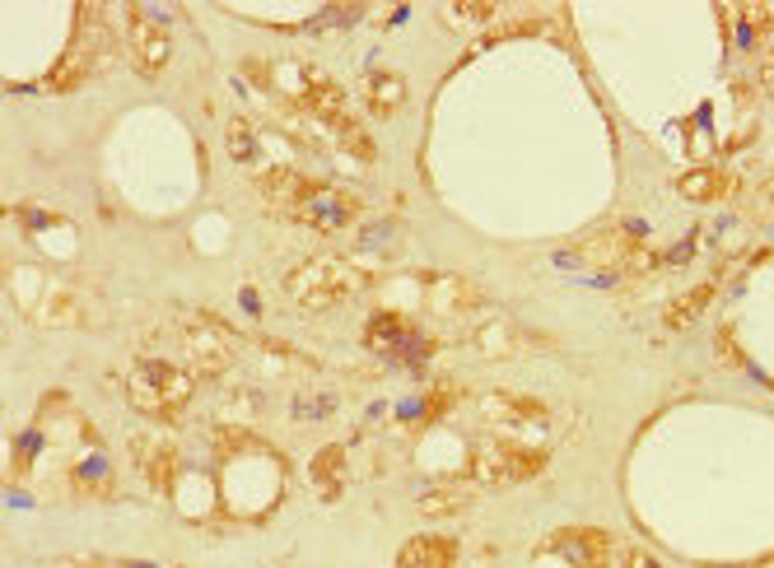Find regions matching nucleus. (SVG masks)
<instances>
[{
    "label": "nucleus",
    "mask_w": 774,
    "mask_h": 568,
    "mask_svg": "<svg viewBox=\"0 0 774 568\" xmlns=\"http://www.w3.org/2000/svg\"><path fill=\"white\" fill-rule=\"evenodd\" d=\"M318 187L312 178H304V172H295V168H261L257 172V191H261V201H271L276 210H285V215H295L299 210V201L304 196Z\"/></svg>",
    "instance_id": "nucleus-10"
},
{
    "label": "nucleus",
    "mask_w": 774,
    "mask_h": 568,
    "mask_svg": "<svg viewBox=\"0 0 774 568\" xmlns=\"http://www.w3.org/2000/svg\"><path fill=\"white\" fill-rule=\"evenodd\" d=\"M710 299H714V280L695 285V289H686V293H682V299H676V303H667V308H663V322H667L672 331H686V327L695 322V317L710 308Z\"/></svg>",
    "instance_id": "nucleus-14"
},
{
    "label": "nucleus",
    "mask_w": 774,
    "mask_h": 568,
    "mask_svg": "<svg viewBox=\"0 0 774 568\" xmlns=\"http://www.w3.org/2000/svg\"><path fill=\"white\" fill-rule=\"evenodd\" d=\"M331 136L341 140V145H346V150H350L355 159H365V163L374 159V140H369L365 131H359V121H355V117H350V121H341V127H331Z\"/></svg>",
    "instance_id": "nucleus-22"
},
{
    "label": "nucleus",
    "mask_w": 774,
    "mask_h": 568,
    "mask_svg": "<svg viewBox=\"0 0 774 568\" xmlns=\"http://www.w3.org/2000/svg\"><path fill=\"white\" fill-rule=\"evenodd\" d=\"M495 14V6H448V19H490Z\"/></svg>",
    "instance_id": "nucleus-23"
},
{
    "label": "nucleus",
    "mask_w": 774,
    "mask_h": 568,
    "mask_svg": "<svg viewBox=\"0 0 774 568\" xmlns=\"http://www.w3.org/2000/svg\"><path fill=\"white\" fill-rule=\"evenodd\" d=\"M480 419L495 429V438H509V442H532L527 429L546 425V406L532 401V397H509V391H495V397L480 401Z\"/></svg>",
    "instance_id": "nucleus-7"
},
{
    "label": "nucleus",
    "mask_w": 774,
    "mask_h": 568,
    "mask_svg": "<svg viewBox=\"0 0 774 568\" xmlns=\"http://www.w3.org/2000/svg\"><path fill=\"white\" fill-rule=\"evenodd\" d=\"M676 187H682L686 201H718V196H728L733 178H728V172H718V168H695Z\"/></svg>",
    "instance_id": "nucleus-15"
},
{
    "label": "nucleus",
    "mask_w": 774,
    "mask_h": 568,
    "mask_svg": "<svg viewBox=\"0 0 774 568\" xmlns=\"http://www.w3.org/2000/svg\"><path fill=\"white\" fill-rule=\"evenodd\" d=\"M550 452L542 442H509V438H480L472 448V480L476 485H523L546 471Z\"/></svg>",
    "instance_id": "nucleus-4"
},
{
    "label": "nucleus",
    "mask_w": 774,
    "mask_h": 568,
    "mask_svg": "<svg viewBox=\"0 0 774 568\" xmlns=\"http://www.w3.org/2000/svg\"><path fill=\"white\" fill-rule=\"evenodd\" d=\"M365 103L374 117H393L401 103H406V80L393 76V70H374L365 80Z\"/></svg>",
    "instance_id": "nucleus-13"
},
{
    "label": "nucleus",
    "mask_w": 774,
    "mask_h": 568,
    "mask_svg": "<svg viewBox=\"0 0 774 568\" xmlns=\"http://www.w3.org/2000/svg\"><path fill=\"white\" fill-rule=\"evenodd\" d=\"M182 355H187V368L191 373H225L238 355V340L229 327L220 322H187L182 327Z\"/></svg>",
    "instance_id": "nucleus-6"
},
{
    "label": "nucleus",
    "mask_w": 774,
    "mask_h": 568,
    "mask_svg": "<svg viewBox=\"0 0 774 568\" xmlns=\"http://www.w3.org/2000/svg\"><path fill=\"white\" fill-rule=\"evenodd\" d=\"M728 14L737 19V42H742V47H752L756 38H765L770 23H774V10H770V6H737V10H728Z\"/></svg>",
    "instance_id": "nucleus-18"
},
{
    "label": "nucleus",
    "mask_w": 774,
    "mask_h": 568,
    "mask_svg": "<svg viewBox=\"0 0 774 568\" xmlns=\"http://www.w3.org/2000/svg\"><path fill=\"white\" fill-rule=\"evenodd\" d=\"M112 52V29H108V14L99 6H80L76 10V38H70L66 57L52 66V76H47V89L52 93H66L85 84L93 70H99V61H108Z\"/></svg>",
    "instance_id": "nucleus-2"
},
{
    "label": "nucleus",
    "mask_w": 774,
    "mask_h": 568,
    "mask_svg": "<svg viewBox=\"0 0 774 568\" xmlns=\"http://www.w3.org/2000/svg\"><path fill=\"white\" fill-rule=\"evenodd\" d=\"M467 499H472V489H467V485H444V489L425 494V499H420V512H429V517H448V512H463Z\"/></svg>",
    "instance_id": "nucleus-20"
},
{
    "label": "nucleus",
    "mask_w": 774,
    "mask_h": 568,
    "mask_svg": "<svg viewBox=\"0 0 774 568\" xmlns=\"http://www.w3.org/2000/svg\"><path fill=\"white\" fill-rule=\"evenodd\" d=\"M355 289H359V270L341 257H308L304 266H295L285 276V293L304 312H322V308L346 303Z\"/></svg>",
    "instance_id": "nucleus-3"
},
{
    "label": "nucleus",
    "mask_w": 774,
    "mask_h": 568,
    "mask_svg": "<svg viewBox=\"0 0 774 568\" xmlns=\"http://www.w3.org/2000/svg\"><path fill=\"white\" fill-rule=\"evenodd\" d=\"M476 303H480V293L457 276H444L429 285V312H439V317H467Z\"/></svg>",
    "instance_id": "nucleus-12"
},
{
    "label": "nucleus",
    "mask_w": 774,
    "mask_h": 568,
    "mask_svg": "<svg viewBox=\"0 0 774 568\" xmlns=\"http://www.w3.org/2000/svg\"><path fill=\"white\" fill-rule=\"evenodd\" d=\"M70 485H76V494H112V466L103 457H85L70 471Z\"/></svg>",
    "instance_id": "nucleus-17"
},
{
    "label": "nucleus",
    "mask_w": 774,
    "mask_h": 568,
    "mask_svg": "<svg viewBox=\"0 0 774 568\" xmlns=\"http://www.w3.org/2000/svg\"><path fill=\"white\" fill-rule=\"evenodd\" d=\"M131 457L145 471V480L155 485V494H168L173 489V471H178V448L159 434H136L131 438Z\"/></svg>",
    "instance_id": "nucleus-9"
},
{
    "label": "nucleus",
    "mask_w": 774,
    "mask_h": 568,
    "mask_svg": "<svg viewBox=\"0 0 774 568\" xmlns=\"http://www.w3.org/2000/svg\"><path fill=\"white\" fill-rule=\"evenodd\" d=\"M397 568H457V546L448 536H410L397 555Z\"/></svg>",
    "instance_id": "nucleus-11"
},
{
    "label": "nucleus",
    "mask_w": 774,
    "mask_h": 568,
    "mask_svg": "<svg viewBox=\"0 0 774 568\" xmlns=\"http://www.w3.org/2000/svg\"><path fill=\"white\" fill-rule=\"evenodd\" d=\"M191 391H197V373H191V368H178V363H163V359H140L127 373L131 406L140 415H155V419L182 415Z\"/></svg>",
    "instance_id": "nucleus-1"
},
{
    "label": "nucleus",
    "mask_w": 774,
    "mask_h": 568,
    "mask_svg": "<svg viewBox=\"0 0 774 568\" xmlns=\"http://www.w3.org/2000/svg\"><path fill=\"white\" fill-rule=\"evenodd\" d=\"M341 476H346V452L341 448H322L318 457H312V485H318L327 499L341 494Z\"/></svg>",
    "instance_id": "nucleus-16"
},
{
    "label": "nucleus",
    "mask_w": 774,
    "mask_h": 568,
    "mask_svg": "<svg viewBox=\"0 0 774 568\" xmlns=\"http://www.w3.org/2000/svg\"><path fill=\"white\" fill-rule=\"evenodd\" d=\"M365 210L359 206V196H350L346 187H327V182H318L312 187L304 201H299V210H295V219L299 225H308V229H318V233H336V229H346V225H355V215Z\"/></svg>",
    "instance_id": "nucleus-8"
},
{
    "label": "nucleus",
    "mask_w": 774,
    "mask_h": 568,
    "mask_svg": "<svg viewBox=\"0 0 774 568\" xmlns=\"http://www.w3.org/2000/svg\"><path fill=\"white\" fill-rule=\"evenodd\" d=\"M38 322H42V327H66V322H80V312H76V299H70L66 289L47 285V303L38 308Z\"/></svg>",
    "instance_id": "nucleus-19"
},
{
    "label": "nucleus",
    "mask_w": 774,
    "mask_h": 568,
    "mask_svg": "<svg viewBox=\"0 0 774 568\" xmlns=\"http://www.w3.org/2000/svg\"><path fill=\"white\" fill-rule=\"evenodd\" d=\"M127 19V52H131V66L140 70L145 80H159L168 57H173V33H168V23L159 10L150 6H127L122 10Z\"/></svg>",
    "instance_id": "nucleus-5"
},
{
    "label": "nucleus",
    "mask_w": 774,
    "mask_h": 568,
    "mask_svg": "<svg viewBox=\"0 0 774 568\" xmlns=\"http://www.w3.org/2000/svg\"><path fill=\"white\" fill-rule=\"evenodd\" d=\"M225 145H229V155H234L238 163H248V159L257 155V136H252V121L234 117V121H229V131H225Z\"/></svg>",
    "instance_id": "nucleus-21"
}]
</instances>
